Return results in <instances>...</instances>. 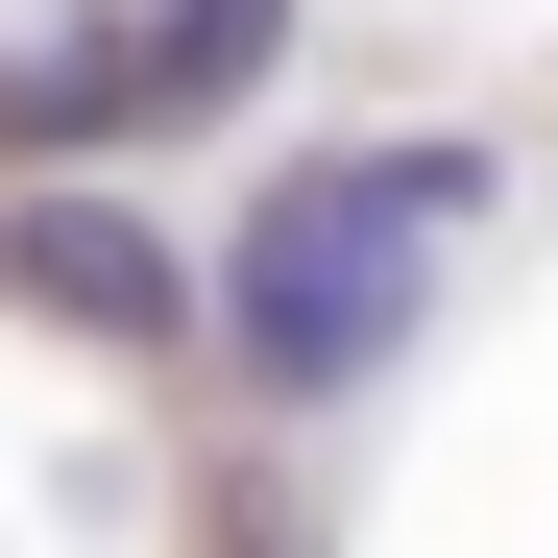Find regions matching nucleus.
I'll return each mask as SVG.
<instances>
[{
  "mask_svg": "<svg viewBox=\"0 0 558 558\" xmlns=\"http://www.w3.org/2000/svg\"><path fill=\"white\" fill-rule=\"evenodd\" d=\"M461 219H486V146H461V122H389V146L267 170V195L219 219V364H243L267 413H340L364 364H413Z\"/></svg>",
  "mask_w": 558,
  "mask_h": 558,
  "instance_id": "nucleus-1",
  "label": "nucleus"
},
{
  "mask_svg": "<svg viewBox=\"0 0 558 558\" xmlns=\"http://www.w3.org/2000/svg\"><path fill=\"white\" fill-rule=\"evenodd\" d=\"M0 292H25L49 340H98V364H170L219 316V267L170 243L146 195H73V170H25V195H0Z\"/></svg>",
  "mask_w": 558,
  "mask_h": 558,
  "instance_id": "nucleus-2",
  "label": "nucleus"
}]
</instances>
